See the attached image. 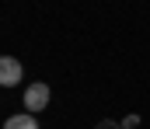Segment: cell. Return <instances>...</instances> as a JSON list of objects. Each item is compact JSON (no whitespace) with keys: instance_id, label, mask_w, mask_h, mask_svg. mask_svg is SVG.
Wrapping results in <instances>:
<instances>
[{"instance_id":"cell-1","label":"cell","mask_w":150,"mask_h":129,"mask_svg":"<svg viewBox=\"0 0 150 129\" xmlns=\"http://www.w3.org/2000/svg\"><path fill=\"white\" fill-rule=\"evenodd\" d=\"M49 98H52V91L49 84H28L25 87V112H42V108H49Z\"/></svg>"},{"instance_id":"cell-2","label":"cell","mask_w":150,"mask_h":129,"mask_svg":"<svg viewBox=\"0 0 150 129\" xmlns=\"http://www.w3.org/2000/svg\"><path fill=\"white\" fill-rule=\"evenodd\" d=\"M21 77H25V66H21L14 56H4V59H0V84L4 87H18Z\"/></svg>"},{"instance_id":"cell-3","label":"cell","mask_w":150,"mask_h":129,"mask_svg":"<svg viewBox=\"0 0 150 129\" xmlns=\"http://www.w3.org/2000/svg\"><path fill=\"white\" fill-rule=\"evenodd\" d=\"M4 129H38V119L32 112H18V115H11L4 122Z\"/></svg>"},{"instance_id":"cell-4","label":"cell","mask_w":150,"mask_h":129,"mask_svg":"<svg viewBox=\"0 0 150 129\" xmlns=\"http://www.w3.org/2000/svg\"><path fill=\"white\" fill-rule=\"evenodd\" d=\"M140 126V115H126V119H122V129H136Z\"/></svg>"},{"instance_id":"cell-5","label":"cell","mask_w":150,"mask_h":129,"mask_svg":"<svg viewBox=\"0 0 150 129\" xmlns=\"http://www.w3.org/2000/svg\"><path fill=\"white\" fill-rule=\"evenodd\" d=\"M94 129H122V122H112V119H105V122H98Z\"/></svg>"}]
</instances>
